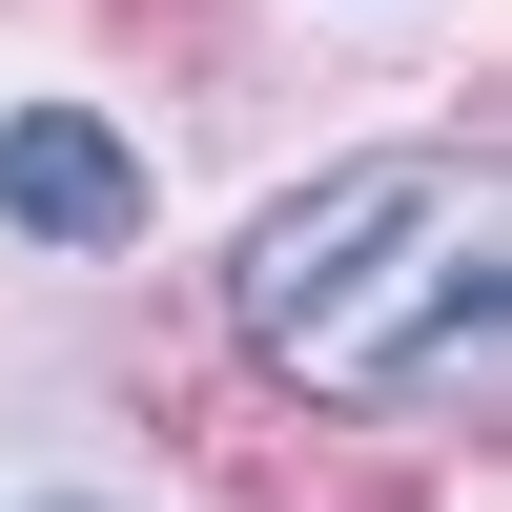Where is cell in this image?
<instances>
[{
    "label": "cell",
    "instance_id": "2",
    "mask_svg": "<svg viewBox=\"0 0 512 512\" xmlns=\"http://www.w3.org/2000/svg\"><path fill=\"white\" fill-rule=\"evenodd\" d=\"M0 205H21L41 246H123V226H144V164H123L82 103H21V123H0Z\"/></svg>",
    "mask_w": 512,
    "mask_h": 512
},
{
    "label": "cell",
    "instance_id": "1",
    "mask_svg": "<svg viewBox=\"0 0 512 512\" xmlns=\"http://www.w3.org/2000/svg\"><path fill=\"white\" fill-rule=\"evenodd\" d=\"M246 349L328 410H451L512 349V164L492 144H390L349 185L267 205L246 246Z\"/></svg>",
    "mask_w": 512,
    "mask_h": 512
}]
</instances>
